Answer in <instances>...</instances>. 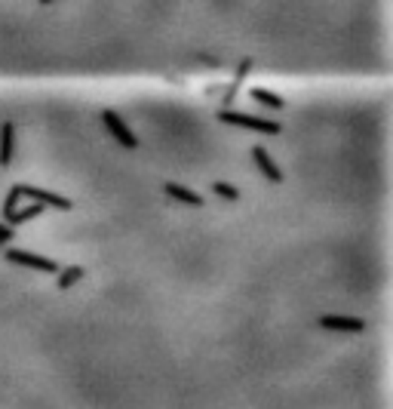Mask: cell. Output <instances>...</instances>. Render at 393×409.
<instances>
[{
  "label": "cell",
  "instance_id": "obj_1",
  "mask_svg": "<svg viewBox=\"0 0 393 409\" xmlns=\"http://www.w3.org/2000/svg\"><path fill=\"white\" fill-rule=\"evenodd\" d=\"M218 120L228 126H237V129H249V133H265V136H279L283 126L274 124V120H265V117H255V114H237V111H218Z\"/></svg>",
  "mask_w": 393,
  "mask_h": 409
},
{
  "label": "cell",
  "instance_id": "obj_2",
  "mask_svg": "<svg viewBox=\"0 0 393 409\" xmlns=\"http://www.w3.org/2000/svg\"><path fill=\"white\" fill-rule=\"evenodd\" d=\"M9 265H22V268H31V271H40V274H59V265L46 256H34V253H25V249H9L4 256Z\"/></svg>",
  "mask_w": 393,
  "mask_h": 409
},
{
  "label": "cell",
  "instance_id": "obj_3",
  "mask_svg": "<svg viewBox=\"0 0 393 409\" xmlns=\"http://www.w3.org/2000/svg\"><path fill=\"white\" fill-rule=\"evenodd\" d=\"M18 191H22L25 200L40 203V207H46V209H62V212L74 209V203L68 197H62V194H52V191H43V188H28V185H18Z\"/></svg>",
  "mask_w": 393,
  "mask_h": 409
},
{
  "label": "cell",
  "instance_id": "obj_4",
  "mask_svg": "<svg viewBox=\"0 0 393 409\" xmlns=\"http://www.w3.org/2000/svg\"><path fill=\"white\" fill-rule=\"evenodd\" d=\"M101 124H105V129H108V133L114 136L123 148H129V151H135V148H138V136H135L133 129H129V126L123 124V120H120V114H114L111 108H108V111H101Z\"/></svg>",
  "mask_w": 393,
  "mask_h": 409
},
{
  "label": "cell",
  "instance_id": "obj_5",
  "mask_svg": "<svg viewBox=\"0 0 393 409\" xmlns=\"http://www.w3.org/2000/svg\"><path fill=\"white\" fill-rule=\"evenodd\" d=\"M316 327L320 329H329V332H348V336H360V332H366V320L360 317H338V314H326V317L316 320Z\"/></svg>",
  "mask_w": 393,
  "mask_h": 409
},
{
  "label": "cell",
  "instance_id": "obj_6",
  "mask_svg": "<svg viewBox=\"0 0 393 409\" xmlns=\"http://www.w3.org/2000/svg\"><path fill=\"white\" fill-rule=\"evenodd\" d=\"M163 191L170 194L172 200H179L182 207H196V209H200V207H206L200 194H196V191H191V188H184V185H179V182H166V185H163Z\"/></svg>",
  "mask_w": 393,
  "mask_h": 409
},
{
  "label": "cell",
  "instance_id": "obj_7",
  "mask_svg": "<svg viewBox=\"0 0 393 409\" xmlns=\"http://www.w3.org/2000/svg\"><path fill=\"white\" fill-rule=\"evenodd\" d=\"M252 157H255V163L261 166V173H265L270 182H274V185H283V170H279L277 160H274V157H270V154L265 151V148L255 145V148H252Z\"/></svg>",
  "mask_w": 393,
  "mask_h": 409
},
{
  "label": "cell",
  "instance_id": "obj_8",
  "mask_svg": "<svg viewBox=\"0 0 393 409\" xmlns=\"http://www.w3.org/2000/svg\"><path fill=\"white\" fill-rule=\"evenodd\" d=\"M13 151H16V126L4 124L0 126V166L13 163Z\"/></svg>",
  "mask_w": 393,
  "mask_h": 409
},
{
  "label": "cell",
  "instance_id": "obj_9",
  "mask_svg": "<svg viewBox=\"0 0 393 409\" xmlns=\"http://www.w3.org/2000/svg\"><path fill=\"white\" fill-rule=\"evenodd\" d=\"M252 102L261 108H270V111H286V99L283 96H277V92H267V89H252L249 92Z\"/></svg>",
  "mask_w": 393,
  "mask_h": 409
},
{
  "label": "cell",
  "instance_id": "obj_10",
  "mask_svg": "<svg viewBox=\"0 0 393 409\" xmlns=\"http://www.w3.org/2000/svg\"><path fill=\"white\" fill-rule=\"evenodd\" d=\"M43 209H46V207H40V203H34V207H28V209H18L16 216H9V219H6V225H9V228H18V225H25V222L37 219Z\"/></svg>",
  "mask_w": 393,
  "mask_h": 409
},
{
  "label": "cell",
  "instance_id": "obj_11",
  "mask_svg": "<svg viewBox=\"0 0 393 409\" xmlns=\"http://www.w3.org/2000/svg\"><path fill=\"white\" fill-rule=\"evenodd\" d=\"M83 277H87L83 268H65V271H59V280H55V286H59V290H71V286L80 283Z\"/></svg>",
  "mask_w": 393,
  "mask_h": 409
},
{
  "label": "cell",
  "instance_id": "obj_12",
  "mask_svg": "<svg viewBox=\"0 0 393 409\" xmlns=\"http://www.w3.org/2000/svg\"><path fill=\"white\" fill-rule=\"evenodd\" d=\"M212 191L218 194L221 200H228V203H240L243 200V194H240V188H233L231 182H212Z\"/></svg>",
  "mask_w": 393,
  "mask_h": 409
},
{
  "label": "cell",
  "instance_id": "obj_13",
  "mask_svg": "<svg viewBox=\"0 0 393 409\" xmlns=\"http://www.w3.org/2000/svg\"><path fill=\"white\" fill-rule=\"evenodd\" d=\"M18 200H22V191H18V188H13V191L6 194V200H4V219L16 216V212H18Z\"/></svg>",
  "mask_w": 393,
  "mask_h": 409
},
{
  "label": "cell",
  "instance_id": "obj_14",
  "mask_svg": "<svg viewBox=\"0 0 393 409\" xmlns=\"http://www.w3.org/2000/svg\"><path fill=\"white\" fill-rule=\"evenodd\" d=\"M249 71H252V59H243L240 65H237V74H233V83H231V87H243V80H246L249 77Z\"/></svg>",
  "mask_w": 393,
  "mask_h": 409
},
{
  "label": "cell",
  "instance_id": "obj_15",
  "mask_svg": "<svg viewBox=\"0 0 393 409\" xmlns=\"http://www.w3.org/2000/svg\"><path fill=\"white\" fill-rule=\"evenodd\" d=\"M13 237H16V228H9L6 222H0V246H6Z\"/></svg>",
  "mask_w": 393,
  "mask_h": 409
},
{
  "label": "cell",
  "instance_id": "obj_16",
  "mask_svg": "<svg viewBox=\"0 0 393 409\" xmlns=\"http://www.w3.org/2000/svg\"><path fill=\"white\" fill-rule=\"evenodd\" d=\"M37 4H40V6H52L55 0H37Z\"/></svg>",
  "mask_w": 393,
  "mask_h": 409
}]
</instances>
